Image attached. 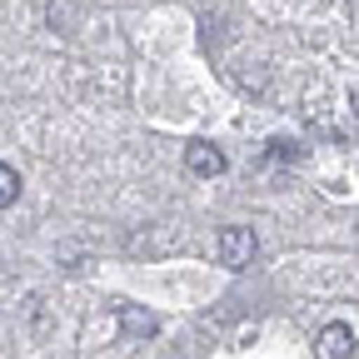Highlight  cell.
<instances>
[{"instance_id":"obj_1","label":"cell","mask_w":359,"mask_h":359,"mask_svg":"<svg viewBox=\"0 0 359 359\" xmlns=\"http://www.w3.org/2000/svg\"><path fill=\"white\" fill-rule=\"evenodd\" d=\"M255 250H259V240H255V230H245V224H224L215 235V255H219L224 269H250Z\"/></svg>"},{"instance_id":"obj_2","label":"cell","mask_w":359,"mask_h":359,"mask_svg":"<svg viewBox=\"0 0 359 359\" xmlns=\"http://www.w3.org/2000/svg\"><path fill=\"white\" fill-rule=\"evenodd\" d=\"M314 359H354V330L344 320L325 325L320 334H314Z\"/></svg>"},{"instance_id":"obj_3","label":"cell","mask_w":359,"mask_h":359,"mask_svg":"<svg viewBox=\"0 0 359 359\" xmlns=\"http://www.w3.org/2000/svg\"><path fill=\"white\" fill-rule=\"evenodd\" d=\"M224 150L219 145H210V140H190L185 145V170L190 175H205V180H215V175H224Z\"/></svg>"},{"instance_id":"obj_4","label":"cell","mask_w":359,"mask_h":359,"mask_svg":"<svg viewBox=\"0 0 359 359\" xmlns=\"http://www.w3.org/2000/svg\"><path fill=\"white\" fill-rule=\"evenodd\" d=\"M120 330H125V334H140V339H150V334L160 330V320H155L150 309H120Z\"/></svg>"},{"instance_id":"obj_5","label":"cell","mask_w":359,"mask_h":359,"mask_svg":"<svg viewBox=\"0 0 359 359\" xmlns=\"http://www.w3.org/2000/svg\"><path fill=\"white\" fill-rule=\"evenodd\" d=\"M264 160H269V165H290V160H304V145H294V140H269Z\"/></svg>"},{"instance_id":"obj_6","label":"cell","mask_w":359,"mask_h":359,"mask_svg":"<svg viewBox=\"0 0 359 359\" xmlns=\"http://www.w3.org/2000/svg\"><path fill=\"white\" fill-rule=\"evenodd\" d=\"M15 200H20V175L11 165H0V210H11Z\"/></svg>"}]
</instances>
